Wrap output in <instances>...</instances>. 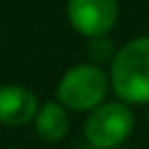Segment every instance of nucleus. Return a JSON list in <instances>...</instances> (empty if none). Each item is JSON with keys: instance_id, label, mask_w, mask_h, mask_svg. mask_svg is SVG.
<instances>
[{"instance_id": "obj_1", "label": "nucleus", "mask_w": 149, "mask_h": 149, "mask_svg": "<svg viewBox=\"0 0 149 149\" xmlns=\"http://www.w3.org/2000/svg\"><path fill=\"white\" fill-rule=\"evenodd\" d=\"M110 88L130 105L149 103V35L125 42L110 61Z\"/></svg>"}, {"instance_id": "obj_2", "label": "nucleus", "mask_w": 149, "mask_h": 149, "mask_svg": "<svg viewBox=\"0 0 149 149\" xmlns=\"http://www.w3.org/2000/svg\"><path fill=\"white\" fill-rule=\"evenodd\" d=\"M110 90V72L99 64L84 61L70 66L59 77L55 99L68 112H90L105 101Z\"/></svg>"}, {"instance_id": "obj_3", "label": "nucleus", "mask_w": 149, "mask_h": 149, "mask_svg": "<svg viewBox=\"0 0 149 149\" xmlns=\"http://www.w3.org/2000/svg\"><path fill=\"white\" fill-rule=\"evenodd\" d=\"M134 125L136 116L130 103L121 99L103 101L101 105L88 112V118L84 123V136L92 149H114L127 143Z\"/></svg>"}, {"instance_id": "obj_4", "label": "nucleus", "mask_w": 149, "mask_h": 149, "mask_svg": "<svg viewBox=\"0 0 149 149\" xmlns=\"http://www.w3.org/2000/svg\"><path fill=\"white\" fill-rule=\"evenodd\" d=\"M118 0H68L66 18L81 37L110 35L118 22Z\"/></svg>"}, {"instance_id": "obj_5", "label": "nucleus", "mask_w": 149, "mask_h": 149, "mask_svg": "<svg viewBox=\"0 0 149 149\" xmlns=\"http://www.w3.org/2000/svg\"><path fill=\"white\" fill-rule=\"evenodd\" d=\"M40 107L37 97L20 84L0 86V125L24 127L33 123L35 112Z\"/></svg>"}, {"instance_id": "obj_6", "label": "nucleus", "mask_w": 149, "mask_h": 149, "mask_svg": "<svg viewBox=\"0 0 149 149\" xmlns=\"http://www.w3.org/2000/svg\"><path fill=\"white\" fill-rule=\"evenodd\" d=\"M33 127H35V134L40 140H44V143H59L61 138H66V134L70 130L68 110L57 99L42 103L35 112Z\"/></svg>"}, {"instance_id": "obj_7", "label": "nucleus", "mask_w": 149, "mask_h": 149, "mask_svg": "<svg viewBox=\"0 0 149 149\" xmlns=\"http://www.w3.org/2000/svg\"><path fill=\"white\" fill-rule=\"evenodd\" d=\"M116 48L112 44V40L107 35H99V37H88V61L92 64H110L114 57Z\"/></svg>"}, {"instance_id": "obj_8", "label": "nucleus", "mask_w": 149, "mask_h": 149, "mask_svg": "<svg viewBox=\"0 0 149 149\" xmlns=\"http://www.w3.org/2000/svg\"><path fill=\"white\" fill-rule=\"evenodd\" d=\"M147 127H149V110H147Z\"/></svg>"}, {"instance_id": "obj_9", "label": "nucleus", "mask_w": 149, "mask_h": 149, "mask_svg": "<svg viewBox=\"0 0 149 149\" xmlns=\"http://www.w3.org/2000/svg\"><path fill=\"white\" fill-rule=\"evenodd\" d=\"M114 149H127V147H114Z\"/></svg>"}, {"instance_id": "obj_10", "label": "nucleus", "mask_w": 149, "mask_h": 149, "mask_svg": "<svg viewBox=\"0 0 149 149\" xmlns=\"http://www.w3.org/2000/svg\"><path fill=\"white\" fill-rule=\"evenodd\" d=\"M13 149H18V147H13Z\"/></svg>"}]
</instances>
